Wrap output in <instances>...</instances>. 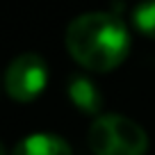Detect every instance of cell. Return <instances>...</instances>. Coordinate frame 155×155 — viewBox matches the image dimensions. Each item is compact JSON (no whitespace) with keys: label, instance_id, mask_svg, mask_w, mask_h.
I'll return each instance as SVG.
<instances>
[{"label":"cell","instance_id":"obj_7","mask_svg":"<svg viewBox=\"0 0 155 155\" xmlns=\"http://www.w3.org/2000/svg\"><path fill=\"white\" fill-rule=\"evenodd\" d=\"M0 155H5V146L2 144H0Z\"/></svg>","mask_w":155,"mask_h":155},{"label":"cell","instance_id":"obj_6","mask_svg":"<svg viewBox=\"0 0 155 155\" xmlns=\"http://www.w3.org/2000/svg\"><path fill=\"white\" fill-rule=\"evenodd\" d=\"M132 23L141 34H146L148 39H155V0L141 2L132 12Z\"/></svg>","mask_w":155,"mask_h":155},{"label":"cell","instance_id":"obj_5","mask_svg":"<svg viewBox=\"0 0 155 155\" xmlns=\"http://www.w3.org/2000/svg\"><path fill=\"white\" fill-rule=\"evenodd\" d=\"M68 98H71V103L80 112H84V114L96 116V114H101V110H103L101 91H98V87L84 75L71 78V82H68Z\"/></svg>","mask_w":155,"mask_h":155},{"label":"cell","instance_id":"obj_4","mask_svg":"<svg viewBox=\"0 0 155 155\" xmlns=\"http://www.w3.org/2000/svg\"><path fill=\"white\" fill-rule=\"evenodd\" d=\"M12 155H71V146L57 135L34 132L21 139Z\"/></svg>","mask_w":155,"mask_h":155},{"label":"cell","instance_id":"obj_3","mask_svg":"<svg viewBox=\"0 0 155 155\" xmlns=\"http://www.w3.org/2000/svg\"><path fill=\"white\" fill-rule=\"evenodd\" d=\"M48 82V66L39 55L25 53L12 59L5 71V89L14 101L30 103L39 98Z\"/></svg>","mask_w":155,"mask_h":155},{"label":"cell","instance_id":"obj_2","mask_svg":"<svg viewBox=\"0 0 155 155\" xmlns=\"http://www.w3.org/2000/svg\"><path fill=\"white\" fill-rule=\"evenodd\" d=\"M148 146L144 128L119 114L96 116L89 128V148L94 155H144Z\"/></svg>","mask_w":155,"mask_h":155},{"label":"cell","instance_id":"obj_1","mask_svg":"<svg viewBox=\"0 0 155 155\" xmlns=\"http://www.w3.org/2000/svg\"><path fill=\"white\" fill-rule=\"evenodd\" d=\"M66 50L80 66L105 73L116 68L128 57L130 34L114 14L91 12L78 16L68 25Z\"/></svg>","mask_w":155,"mask_h":155}]
</instances>
